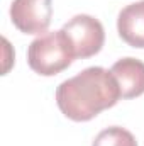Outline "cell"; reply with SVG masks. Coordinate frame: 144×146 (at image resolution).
Returning a JSON list of instances; mask_svg holds the SVG:
<instances>
[{"label":"cell","mask_w":144,"mask_h":146,"mask_svg":"<svg viewBox=\"0 0 144 146\" xmlns=\"http://www.w3.org/2000/svg\"><path fill=\"white\" fill-rule=\"evenodd\" d=\"M120 99V88L110 70L90 66L56 88V104L71 121L85 122L102 110L114 107Z\"/></svg>","instance_id":"obj_1"},{"label":"cell","mask_w":144,"mask_h":146,"mask_svg":"<svg viewBox=\"0 0 144 146\" xmlns=\"http://www.w3.org/2000/svg\"><path fill=\"white\" fill-rule=\"evenodd\" d=\"M75 60L71 42L65 31L44 33L36 37L27 49V63L32 72L42 76H53L66 70Z\"/></svg>","instance_id":"obj_2"},{"label":"cell","mask_w":144,"mask_h":146,"mask_svg":"<svg viewBox=\"0 0 144 146\" xmlns=\"http://www.w3.org/2000/svg\"><path fill=\"white\" fill-rule=\"evenodd\" d=\"M63 31L71 42L75 58H90L97 54L105 42V31L102 22L87 14L71 17L63 26Z\"/></svg>","instance_id":"obj_3"},{"label":"cell","mask_w":144,"mask_h":146,"mask_svg":"<svg viewBox=\"0 0 144 146\" xmlns=\"http://www.w3.org/2000/svg\"><path fill=\"white\" fill-rule=\"evenodd\" d=\"M53 19V0H14L10 21L24 34H42Z\"/></svg>","instance_id":"obj_4"},{"label":"cell","mask_w":144,"mask_h":146,"mask_svg":"<svg viewBox=\"0 0 144 146\" xmlns=\"http://www.w3.org/2000/svg\"><path fill=\"white\" fill-rule=\"evenodd\" d=\"M110 72L119 83L122 99H134L144 94V63L141 60L122 58L112 65Z\"/></svg>","instance_id":"obj_5"},{"label":"cell","mask_w":144,"mask_h":146,"mask_svg":"<svg viewBox=\"0 0 144 146\" xmlns=\"http://www.w3.org/2000/svg\"><path fill=\"white\" fill-rule=\"evenodd\" d=\"M117 31L132 48H144V0L126 5L117 17Z\"/></svg>","instance_id":"obj_6"},{"label":"cell","mask_w":144,"mask_h":146,"mask_svg":"<svg viewBox=\"0 0 144 146\" xmlns=\"http://www.w3.org/2000/svg\"><path fill=\"white\" fill-rule=\"evenodd\" d=\"M92 146H137V141L131 131L119 126H110L97 134Z\"/></svg>","instance_id":"obj_7"}]
</instances>
